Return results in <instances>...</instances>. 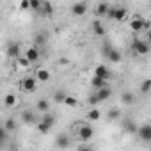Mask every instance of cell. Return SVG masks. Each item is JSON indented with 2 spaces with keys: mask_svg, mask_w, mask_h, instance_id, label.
<instances>
[{
  "mask_svg": "<svg viewBox=\"0 0 151 151\" xmlns=\"http://www.w3.org/2000/svg\"><path fill=\"white\" fill-rule=\"evenodd\" d=\"M6 137H7V130H6L4 126H0V142H4Z\"/></svg>",
  "mask_w": 151,
  "mask_h": 151,
  "instance_id": "d590c367",
  "label": "cell"
},
{
  "mask_svg": "<svg viewBox=\"0 0 151 151\" xmlns=\"http://www.w3.org/2000/svg\"><path fill=\"white\" fill-rule=\"evenodd\" d=\"M16 60H18V64H20L22 68H25V69H27V68H30V60H29L27 57H23V55H18V57H16Z\"/></svg>",
  "mask_w": 151,
  "mask_h": 151,
  "instance_id": "83f0119b",
  "label": "cell"
},
{
  "mask_svg": "<svg viewBox=\"0 0 151 151\" xmlns=\"http://www.w3.org/2000/svg\"><path fill=\"white\" fill-rule=\"evenodd\" d=\"M22 123H25V124H34L36 123V114L32 112V110H29V109H25V110H22Z\"/></svg>",
  "mask_w": 151,
  "mask_h": 151,
  "instance_id": "5bb4252c",
  "label": "cell"
},
{
  "mask_svg": "<svg viewBox=\"0 0 151 151\" xmlns=\"http://www.w3.org/2000/svg\"><path fill=\"white\" fill-rule=\"evenodd\" d=\"M69 144H71V142H69V139H68L66 135H59L57 140H55V146H57V147H69Z\"/></svg>",
  "mask_w": 151,
  "mask_h": 151,
  "instance_id": "603a6c76",
  "label": "cell"
},
{
  "mask_svg": "<svg viewBox=\"0 0 151 151\" xmlns=\"http://www.w3.org/2000/svg\"><path fill=\"white\" fill-rule=\"evenodd\" d=\"M6 53L9 59H16L18 55H22V45L20 43H9L6 48Z\"/></svg>",
  "mask_w": 151,
  "mask_h": 151,
  "instance_id": "ba28073f",
  "label": "cell"
},
{
  "mask_svg": "<svg viewBox=\"0 0 151 151\" xmlns=\"http://www.w3.org/2000/svg\"><path fill=\"white\" fill-rule=\"evenodd\" d=\"M29 2H30V9H32V11H39L43 0H29Z\"/></svg>",
  "mask_w": 151,
  "mask_h": 151,
  "instance_id": "4dcf8cb0",
  "label": "cell"
},
{
  "mask_svg": "<svg viewBox=\"0 0 151 151\" xmlns=\"http://www.w3.org/2000/svg\"><path fill=\"white\" fill-rule=\"evenodd\" d=\"M100 117H101V112H100L96 107H93V109L87 112V119H89V121H98Z\"/></svg>",
  "mask_w": 151,
  "mask_h": 151,
  "instance_id": "cb8c5ba5",
  "label": "cell"
},
{
  "mask_svg": "<svg viewBox=\"0 0 151 151\" xmlns=\"http://www.w3.org/2000/svg\"><path fill=\"white\" fill-rule=\"evenodd\" d=\"M123 128L128 132V133H135L137 132V123L133 119H123Z\"/></svg>",
  "mask_w": 151,
  "mask_h": 151,
  "instance_id": "e0dca14e",
  "label": "cell"
},
{
  "mask_svg": "<svg viewBox=\"0 0 151 151\" xmlns=\"http://www.w3.org/2000/svg\"><path fill=\"white\" fill-rule=\"evenodd\" d=\"M149 89H151V80H144V82L140 84V93H142V94H147Z\"/></svg>",
  "mask_w": 151,
  "mask_h": 151,
  "instance_id": "f1b7e54d",
  "label": "cell"
},
{
  "mask_svg": "<svg viewBox=\"0 0 151 151\" xmlns=\"http://www.w3.org/2000/svg\"><path fill=\"white\" fill-rule=\"evenodd\" d=\"M36 80H37V84H46L50 78H52V73L48 71V69H45V68H37L36 69V77H34Z\"/></svg>",
  "mask_w": 151,
  "mask_h": 151,
  "instance_id": "52a82bcc",
  "label": "cell"
},
{
  "mask_svg": "<svg viewBox=\"0 0 151 151\" xmlns=\"http://www.w3.org/2000/svg\"><path fill=\"white\" fill-rule=\"evenodd\" d=\"M91 86L94 87V89H100V87H103V86H107V80L105 78H101V77H93V80H91Z\"/></svg>",
  "mask_w": 151,
  "mask_h": 151,
  "instance_id": "7402d4cb",
  "label": "cell"
},
{
  "mask_svg": "<svg viewBox=\"0 0 151 151\" xmlns=\"http://www.w3.org/2000/svg\"><path fill=\"white\" fill-rule=\"evenodd\" d=\"M64 105H68V107H77L78 105V101H77V98H73V96H69V94H66L64 96V101H62Z\"/></svg>",
  "mask_w": 151,
  "mask_h": 151,
  "instance_id": "4316f807",
  "label": "cell"
},
{
  "mask_svg": "<svg viewBox=\"0 0 151 151\" xmlns=\"http://www.w3.org/2000/svg\"><path fill=\"white\" fill-rule=\"evenodd\" d=\"M130 29H132L133 32H140V30L144 29V18H133V20L130 22Z\"/></svg>",
  "mask_w": 151,
  "mask_h": 151,
  "instance_id": "2e32d148",
  "label": "cell"
},
{
  "mask_svg": "<svg viewBox=\"0 0 151 151\" xmlns=\"http://www.w3.org/2000/svg\"><path fill=\"white\" fill-rule=\"evenodd\" d=\"M107 16L110 20H114V22H124L128 18V11L124 7H109Z\"/></svg>",
  "mask_w": 151,
  "mask_h": 151,
  "instance_id": "7a4b0ae2",
  "label": "cell"
},
{
  "mask_svg": "<svg viewBox=\"0 0 151 151\" xmlns=\"http://www.w3.org/2000/svg\"><path fill=\"white\" fill-rule=\"evenodd\" d=\"M20 9L22 11H30V2H29V0H22V2H20Z\"/></svg>",
  "mask_w": 151,
  "mask_h": 151,
  "instance_id": "836d02e7",
  "label": "cell"
},
{
  "mask_svg": "<svg viewBox=\"0 0 151 151\" xmlns=\"http://www.w3.org/2000/svg\"><path fill=\"white\" fill-rule=\"evenodd\" d=\"M53 124H55V116L50 114V112H45L43 119L37 123V132H39V133H48V132L53 128Z\"/></svg>",
  "mask_w": 151,
  "mask_h": 151,
  "instance_id": "6da1fadb",
  "label": "cell"
},
{
  "mask_svg": "<svg viewBox=\"0 0 151 151\" xmlns=\"http://www.w3.org/2000/svg\"><path fill=\"white\" fill-rule=\"evenodd\" d=\"M87 101H89V105H91V107H96V105H98V103H100V100H98V98H96V94H91V96H89V100H87Z\"/></svg>",
  "mask_w": 151,
  "mask_h": 151,
  "instance_id": "e575fe53",
  "label": "cell"
},
{
  "mask_svg": "<svg viewBox=\"0 0 151 151\" xmlns=\"http://www.w3.org/2000/svg\"><path fill=\"white\" fill-rule=\"evenodd\" d=\"M132 52H133L135 55H147V52H149V45H147L146 41L135 37L133 43H132Z\"/></svg>",
  "mask_w": 151,
  "mask_h": 151,
  "instance_id": "3957f363",
  "label": "cell"
},
{
  "mask_svg": "<svg viewBox=\"0 0 151 151\" xmlns=\"http://www.w3.org/2000/svg\"><path fill=\"white\" fill-rule=\"evenodd\" d=\"M94 94H96V98H98V100H100V103H101V101H107V100L112 96V89H110L109 86H103V87L96 89V93H94Z\"/></svg>",
  "mask_w": 151,
  "mask_h": 151,
  "instance_id": "8fae6325",
  "label": "cell"
},
{
  "mask_svg": "<svg viewBox=\"0 0 151 151\" xmlns=\"http://www.w3.org/2000/svg\"><path fill=\"white\" fill-rule=\"evenodd\" d=\"M4 105L9 107V109L16 107V105H18V98H16V94H7V96L4 98Z\"/></svg>",
  "mask_w": 151,
  "mask_h": 151,
  "instance_id": "d6986e66",
  "label": "cell"
},
{
  "mask_svg": "<svg viewBox=\"0 0 151 151\" xmlns=\"http://www.w3.org/2000/svg\"><path fill=\"white\" fill-rule=\"evenodd\" d=\"M36 109L39 110V112H48L50 110V101L48 100H37V103H36Z\"/></svg>",
  "mask_w": 151,
  "mask_h": 151,
  "instance_id": "44dd1931",
  "label": "cell"
},
{
  "mask_svg": "<svg viewBox=\"0 0 151 151\" xmlns=\"http://www.w3.org/2000/svg\"><path fill=\"white\" fill-rule=\"evenodd\" d=\"M137 137L142 140V142H151V124L149 123H146V124H142L140 128H137Z\"/></svg>",
  "mask_w": 151,
  "mask_h": 151,
  "instance_id": "5b68a950",
  "label": "cell"
},
{
  "mask_svg": "<svg viewBox=\"0 0 151 151\" xmlns=\"http://www.w3.org/2000/svg\"><path fill=\"white\" fill-rule=\"evenodd\" d=\"M77 135H78L80 140H91L94 137V130H93L91 124H80L77 128Z\"/></svg>",
  "mask_w": 151,
  "mask_h": 151,
  "instance_id": "277c9868",
  "label": "cell"
},
{
  "mask_svg": "<svg viewBox=\"0 0 151 151\" xmlns=\"http://www.w3.org/2000/svg\"><path fill=\"white\" fill-rule=\"evenodd\" d=\"M64 96H66V93H64V91H57V93H55V96H53V100H55L57 103H62V101H64Z\"/></svg>",
  "mask_w": 151,
  "mask_h": 151,
  "instance_id": "d6a6232c",
  "label": "cell"
},
{
  "mask_svg": "<svg viewBox=\"0 0 151 151\" xmlns=\"http://www.w3.org/2000/svg\"><path fill=\"white\" fill-rule=\"evenodd\" d=\"M22 89H23L25 93H34V91L37 89V80H36L34 77H25V78L22 80Z\"/></svg>",
  "mask_w": 151,
  "mask_h": 151,
  "instance_id": "8992f818",
  "label": "cell"
},
{
  "mask_svg": "<svg viewBox=\"0 0 151 151\" xmlns=\"http://www.w3.org/2000/svg\"><path fill=\"white\" fill-rule=\"evenodd\" d=\"M4 128H6L7 132H14V130H16V121H14V119H7L6 124H4Z\"/></svg>",
  "mask_w": 151,
  "mask_h": 151,
  "instance_id": "f546056e",
  "label": "cell"
},
{
  "mask_svg": "<svg viewBox=\"0 0 151 151\" xmlns=\"http://www.w3.org/2000/svg\"><path fill=\"white\" fill-rule=\"evenodd\" d=\"M94 75H96V77H101V78H105V80H109V78H110V69H109V66L98 64V66L94 68Z\"/></svg>",
  "mask_w": 151,
  "mask_h": 151,
  "instance_id": "4fadbf2b",
  "label": "cell"
},
{
  "mask_svg": "<svg viewBox=\"0 0 151 151\" xmlns=\"http://www.w3.org/2000/svg\"><path fill=\"white\" fill-rule=\"evenodd\" d=\"M71 13L75 16H84L87 13V4L86 2H77V4H73L71 6Z\"/></svg>",
  "mask_w": 151,
  "mask_h": 151,
  "instance_id": "7c38bea8",
  "label": "cell"
},
{
  "mask_svg": "<svg viewBox=\"0 0 151 151\" xmlns=\"http://www.w3.org/2000/svg\"><path fill=\"white\" fill-rule=\"evenodd\" d=\"M25 57L30 60V64H34V62H37V60H39L41 52H39V48H37V46H30V48H27V50H25Z\"/></svg>",
  "mask_w": 151,
  "mask_h": 151,
  "instance_id": "30bf717a",
  "label": "cell"
},
{
  "mask_svg": "<svg viewBox=\"0 0 151 151\" xmlns=\"http://www.w3.org/2000/svg\"><path fill=\"white\" fill-rule=\"evenodd\" d=\"M39 13L45 14V16H52V14H53V6L48 2V0H43V2H41V9H39Z\"/></svg>",
  "mask_w": 151,
  "mask_h": 151,
  "instance_id": "9a60e30c",
  "label": "cell"
},
{
  "mask_svg": "<svg viewBox=\"0 0 151 151\" xmlns=\"http://www.w3.org/2000/svg\"><path fill=\"white\" fill-rule=\"evenodd\" d=\"M107 11H109V6H107V4H98L96 9H94V13H96L98 16H105Z\"/></svg>",
  "mask_w": 151,
  "mask_h": 151,
  "instance_id": "484cf974",
  "label": "cell"
},
{
  "mask_svg": "<svg viewBox=\"0 0 151 151\" xmlns=\"http://www.w3.org/2000/svg\"><path fill=\"white\" fill-rule=\"evenodd\" d=\"M107 119H109V121H117V119H121V110H119V109H110L109 114H107Z\"/></svg>",
  "mask_w": 151,
  "mask_h": 151,
  "instance_id": "d4e9b609",
  "label": "cell"
},
{
  "mask_svg": "<svg viewBox=\"0 0 151 151\" xmlns=\"http://www.w3.org/2000/svg\"><path fill=\"white\" fill-rule=\"evenodd\" d=\"M133 100H135V96H133L132 91H124V93L121 94V103H124V105H132Z\"/></svg>",
  "mask_w": 151,
  "mask_h": 151,
  "instance_id": "ac0fdd59",
  "label": "cell"
},
{
  "mask_svg": "<svg viewBox=\"0 0 151 151\" xmlns=\"http://www.w3.org/2000/svg\"><path fill=\"white\" fill-rule=\"evenodd\" d=\"M34 41H36V46L39 48V45H43V43L46 41V37H45V34L41 32V34H36V39H34Z\"/></svg>",
  "mask_w": 151,
  "mask_h": 151,
  "instance_id": "1f68e13d",
  "label": "cell"
},
{
  "mask_svg": "<svg viewBox=\"0 0 151 151\" xmlns=\"http://www.w3.org/2000/svg\"><path fill=\"white\" fill-rule=\"evenodd\" d=\"M105 55H107L109 62H112V64H117V62H121V60H123L121 52H119V50H116V48H107V50H105Z\"/></svg>",
  "mask_w": 151,
  "mask_h": 151,
  "instance_id": "9c48e42d",
  "label": "cell"
},
{
  "mask_svg": "<svg viewBox=\"0 0 151 151\" xmlns=\"http://www.w3.org/2000/svg\"><path fill=\"white\" fill-rule=\"evenodd\" d=\"M93 32H94V36H105V29H103V25H101V22H93Z\"/></svg>",
  "mask_w": 151,
  "mask_h": 151,
  "instance_id": "ffe728a7",
  "label": "cell"
}]
</instances>
